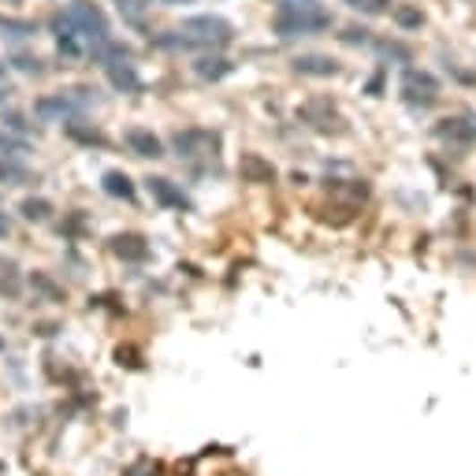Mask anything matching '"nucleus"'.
Returning <instances> with one entry per match:
<instances>
[{
    "label": "nucleus",
    "mask_w": 476,
    "mask_h": 476,
    "mask_svg": "<svg viewBox=\"0 0 476 476\" xmlns=\"http://www.w3.org/2000/svg\"><path fill=\"white\" fill-rule=\"evenodd\" d=\"M235 41V27L228 19L220 15H194V19H183V27L168 34V38H157L160 48H223Z\"/></svg>",
    "instance_id": "1"
},
{
    "label": "nucleus",
    "mask_w": 476,
    "mask_h": 476,
    "mask_svg": "<svg viewBox=\"0 0 476 476\" xmlns=\"http://www.w3.org/2000/svg\"><path fill=\"white\" fill-rule=\"evenodd\" d=\"M53 30L56 34H71V38H79V41L97 48L101 41H108V19L97 4H90V0H74L67 12H60L53 19Z\"/></svg>",
    "instance_id": "2"
},
{
    "label": "nucleus",
    "mask_w": 476,
    "mask_h": 476,
    "mask_svg": "<svg viewBox=\"0 0 476 476\" xmlns=\"http://www.w3.org/2000/svg\"><path fill=\"white\" fill-rule=\"evenodd\" d=\"M402 97L410 105H436V97H439V82H436V74H428V71H417V67H410L406 74H402Z\"/></svg>",
    "instance_id": "3"
},
{
    "label": "nucleus",
    "mask_w": 476,
    "mask_h": 476,
    "mask_svg": "<svg viewBox=\"0 0 476 476\" xmlns=\"http://www.w3.org/2000/svg\"><path fill=\"white\" fill-rule=\"evenodd\" d=\"M82 108H86V97H82V90L41 97V101L34 105V112H38L41 119H71V116H79Z\"/></svg>",
    "instance_id": "4"
},
{
    "label": "nucleus",
    "mask_w": 476,
    "mask_h": 476,
    "mask_svg": "<svg viewBox=\"0 0 476 476\" xmlns=\"http://www.w3.org/2000/svg\"><path fill=\"white\" fill-rule=\"evenodd\" d=\"M171 145H175L179 157H212L220 149V134H212V131H179L171 138Z\"/></svg>",
    "instance_id": "5"
},
{
    "label": "nucleus",
    "mask_w": 476,
    "mask_h": 476,
    "mask_svg": "<svg viewBox=\"0 0 476 476\" xmlns=\"http://www.w3.org/2000/svg\"><path fill=\"white\" fill-rule=\"evenodd\" d=\"M332 27V15L320 12V15H306V19H283L275 15V34L280 38H298V34H316V30H328Z\"/></svg>",
    "instance_id": "6"
},
{
    "label": "nucleus",
    "mask_w": 476,
    "mask_h": 476,
    "mask_svg": "<svg viewBox=\"0 0 476 476\" xmlns=\"http://www.w3.org/2000/svg\"><path fill=\"white\" fill-rule=\"evenodd\" d=\"M436 134L443 142H450V145H458V149H469L476 142V127H472L469 119H443L439 127H436Z\"/></svg>",
    "instance_id": "7"
},
{
    "label": "nucleus",
    "mask_w": 476,
    "mask_h": 476,
    "mask_svg": "<svg viewBox=\"0 0 476 476\" xmlns=\"http://www.w3.org/2000/svg\"><path fill=\"white\" fill-rule=\"evenodd\" d=\"M127 145H131V153L134 157H164V145H160V138L153 134V131H145V127H131L127 131Z\"/></svg>",
    "instance_id": "8"
},
{
    "label": "nucleus",
    "mask_w": 476,
    "mask_h": 476,
    "mask_svg": "<svg viewBox=\"0 0 476 476\" xmlns=\"http://www.w3.org/2000/svg\"><path fill=\"white\" fill-rule=\"evenodd\" d=\"M149 194H153L157 202L168 205V209H190V197L175 186L171 179H149Z\"/></svg>",
    "instance_id": "9"
},
{
    "label": "nucleus",
    "mask_w": 476,
    "mask_h": 476,
    "mask_svg": "<svg viewBox=\"0 0 476 476\" xmlns=\"http://www.w3.org/2000/svg\"><path fill=\"white\" fill-rule=\"evenodd\" d=\"M105 67H108V79H112L116 90H123V93H138L142 90V79H138V71H134L131 60H116V64H105Z\"/></svg>",
    "instance_id": "10"
},
{
    "label": "nucleus",
    "mask_w": 476,
    "mask_h": 476,
    "mask_svg": "<svg viewBox=\"0 0 476 476\" xmlns=\"http://www.w3.org/2000/svg\"><path fill=\"white\" fill-rule=\"evenodd\" d=\"M294 71L298 74H313V79H332V74H339V64L332 56H298L294 60Z\"/></svg>",
    "instance_id": "11"
},
{
    "label": "nucleus",
    "mask_w": 476,
    "mask_h": 476,
    "mask_svg": "<svg viewBox=\"0 0 476 476\" xmlns=\"http://www.w3.org/2000/svg\"><path fill=\"white\" fill-rule=\"evenodd\" d=\"M112 254L123 261H145L149 257V246L142 235H116L112 238Z\"/></svg>",
    "instance_id": "12"
},
{
    "label": "nucleus",
    "mask_w": 476,
    "mask_h": 476,
    "mask_svg": "<svg viewBox=\"0 0 476 476\" xmlns=\"http://www.w3.org/2000/svg\"><path fill=\"white\" fill-rule=\"evenodd\" d=\"M242 175H246L249 183H272L275 179V168L268 160H261L257 153H246L242 157Z\"/></svg>",
    "instance_id": "13"
},
{
    "label": "nucleus",
    "mask_w": 476,
    "mask_h": 476,
    "mask_svg": "<svg viewBox=\"0 0 476 476\" xmlns=\"http://www.w3.org/2000/svg\"><path fill=\"white\" fill-rule=\"evenodd\" d=\"M194 71H197V79L220 82L223 74H231V60H223V56H205V60H197V64H194Z\"/></svg>",
    "instance_id": "14"
},
{
    "label": "nucleus",
    "mask_w": 476,
    "mask_h": 476,
    "mask_svg": "<svg viewBox=\"0 0 476 476\" xmlns=\"http://www.w3.org/2000/svg\"><path fill=\"white\" fill-rule=\"evenodd\" d=\"M275 12L287 19H302V15H320V0H275Z\"/></svg>",
    "instance_id": "15"
},
{
    "label": "nucleus",
    "mask_w": 476,
    "mask_h": 476,
    "mask_svg": "<svg viewBox=\"0 0 476 476\" xmlns=\"http://www.w3.org/2000/svg\"><path fill=\"white\" fill-rule=\"evenodd\" d=\"M0 38H8V41L34 38V22H27V19H12V15H0Z\"/></svg>",
    "instance_id": "16"
},
{
    "label": "nucleus",
    "mask_w": 476,
    "mask_h": 476,
    "mask_svg": "<svg viewBox=\"0 0 476 476\" xmlns=\"http://www.w3.org/2000/svg\"><path fill=\"white\" fill-rule=\"evenodd\" d=\"M105 190H108L112 197H123V202H134V183H131L123 171H108V175H105Z\"/></svg>",
    "instance_id": "17"
},
{
    "label": "nucleus",
    "mask_w": 476,
    "mask_h": 476,
    "mask_svg": "<svg viewBox=\"0 0 476 476\" xmlns=\"http://www.w3.org/2000/svg\"><path fill=\"white\" fill-rule=\"evenodd\" d=\"M19 212H22V216H27V220H45L48 212H53V205H48V202H45V197H27V202H22V205H19Z\"/></svg>",
    "instance_id": "18"
},
{
    "label": "nucleus",
    "mask_w": 476,
    "mask_h": 476,
    "mask_svg": "<svg viewBox=\"0 0 476 476\" xmlns=\"http://www.w3.org/2000/svg\"><path fill=\"white\" fill-rule=\"evenodd\" d=\"M394 19H398V27H406V30H413V27L424 22V15L413 12V8H394Z\"/></svg>",
    "instance_id": "19"
},
{
    "label": "nucleus",
    "mask_w": 476,
    "mask_h": 476,
    "mask_svg": "<svg viewBox=\"0 0 476 476\" xmlns=\"http://www.w3.org/2000/svg\"><path fill=\"white\" fill-rule=\"evenodd\" d=\"M67 131H71V138H79V142H90V145H105V134H101V131H82L79 123H67Z\"/></svg>",
    "instance_id": "20"
},
{
    "label": "nucleus",
    "mask_w": 476,
    "mask_h": 476,
    "mask_svg": "<svg viewBox=\"0 0 476 476\" xmlns=\"http://www.w3.org/2000/svg\"><path fill=\"white\" fill-rule=\"evenodd\" d=\"M350 8H358V12H384L391 0H346Z\"/></svg>",
    "instance_id": "21"
},
{
    "label": "nucleus",
    "mask_w": 476,
    "mask_h": 476,
    "mask_svg": "<svg viewBox=\"0 0 476 476\" xmlns=\"http://www.w3.org/2000/svg\"><path fill=\"white\" fill-rule=\"evenodd\" d=\"M0 179L22 183V179H27V171H22V168H15V164H4V160H0Z\"/></svg>",
    "instance_id": "22"
},
{
    "label": "nucleus",
    "mask_w": 476,
    "mask_h": 476,
    "mask_svg": "<svg viewBox=\"0 0 476 476\" xmlns=\"http://www.w3.org/2000/svg\"><path fill=\"white\" fill-rule=\"evenodd\" d=\"M119 12H127L134 22H142V4H138V0H119Z\"/></svg>",
    "instance_id": "23"
},
{
    "label": "nucleus",
    "mask_w": 476,
    "mask_h": 476,
    "mask_svg": "<svg viewBox=\"0 0 476 476\" xmlns=\"http://www.w3.org/2000/svg\"><path fill=\"white\" fill-rule=\"evenodd\" d=\"M342 41H350V45H358V41H368V30H346V34H342Z\"/></svg>",
    "instance_id": "24"
},
{
    "label": "nucleus",
    "mask_w": 476,
    "mask_h": 476,
    "mask_svg": "<svg viewBox=\"0 0 476 476\" xmlns=\"http://www.w3.org/2000/svg\"><path fill=\"white\" fill-rule=\"evenodd\" d=\"M15 64H19L22 71H41V67H38V60H30V56H19Z\"/></svg>",
    "instance_id": "25"
},
{
    "label": "nucleus",
    "mask_w": 476,
    "mask_h": 476,
    "mask_svg": "<svg viewBox=\"0 0 476 476\" xmlns=\"http://www.w3.org/2000/svg\"><path fill=\"white\" fill-rule=\"evenodd\" d=\"M153 4H190V0H153Z\"/></svg>",
    "instance_id": "26"
},
{
    "label": "nucleus",
    "mask_w": 476,
    "mask_h": 476,
    "mask_svg": "<svg viewBox=\"0 0 476 476\" xmlns=\"http://www.w3.org/2000/svg\"><path fill=\"white\" fill-rule=\"evenodd\" d=\"M0 86H8V71H4V64H0Z\"/></svg>",
    "instance_id": "27"
}]
</instances>
